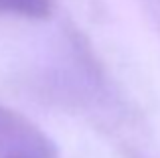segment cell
Listing matches in <instances>:
<instances>
[{
    "instance_id": "obj_1",
    "label": "cell",
    "mask_w": 160,
    "mask_h": 158,
    "mask_svg": "<svg viewBox=\"0 0 160 158\" xmlns=\"http://www.w3.org/2000/svg\"><path fill=\"white\" fill-rule=\"evenodd\" d=\"M0 148L12 158H47L45 138L16 114L0 107Z\"/></svg>"
},
{
    "instance_id": "obj_2",
    "label": "cell",
    "mask_w": 160,
    "mask_h": 158,
    "mask_svg": "<svg viewBox=\"0 0 160 158\" xmlns=\"http://www.w3.org/2000/svg\"><path fill=\"white\" fill-rule=\"evenodd\" d=\"M55 0H0V14L43 20L53 14Z\"/></svg>"
}]
</instances>
